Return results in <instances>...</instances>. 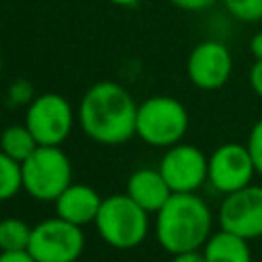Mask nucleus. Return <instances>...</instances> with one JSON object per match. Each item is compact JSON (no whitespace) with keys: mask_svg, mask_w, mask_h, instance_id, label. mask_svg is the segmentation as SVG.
<instances>
[{"mask_svg":"<svg viewBox=\"0 0 262 262\" xmlns=\"http://www.w3.org/2000/svg\"><path fill=\"white\" fill-rule=\"evenodd\" d=\"M225 10L242 23L262 20V0H221Z\"/></svg>","mask_w":262,"mask_h":262,"instance_id":"a211bd4d","label":"nucleus"},{"mask_svg":"<svg viewBox=\"0 0 262 262\" xmlns=\"http://www.w3.org/2000/svg\"><path fill=\"white\" fill-rule=\"evenodd\" d=\"M137 104L117 82L92 84L80 100L78 121L82 131L96 143L119 145L135 135Z\"/></svg>","mask_w":262,"mask_h":262,"instance_id":"f257e3e1","label":"nucleus"},{"mask_svg":"<svg viewBox=\"0 0 262 262\" xmlns=\"http://www.w3.org/2000/svg\"><path fill=\"white\" fill-rule=\"evenodd\" d=\"M84 246L82 227L55 215L33 225L27 252L35 262H78Z\"/></svg>","mask_w":262,"mask_h":262,"instance_id":"423d86ee","label":"nucleus"},{"mask_svg":"<svg viewBox=\"0 0 262 262\" xmlns=\"http://www.w3.org/2000/svg\"><path fill=\"white\" fill-rule=\"evenodd\" d=\"M33 227L18 217H6L0 221V252H25L29 250Z\"/></svg>","mask_w":262,"mask_h":262,"instance_id":"dca6fc26","label":"nucleus"},{"mask_svg":"<svg viewBox=\"0 0 262 262\" xmlns=\"http://www.w3.org/2000/svg\"><path fill=\"white\" fill-rule=\"evenodd\" d=\"M23 190L35 201H55L72 184V162L59 145H39L23 164Z\"/></svg>","mask_w":262,"mask_h":262,"instance_id":"39448f33","label":"nucleus"},{"mask_svg":"<svg viewBox=\"0 0 262 262\" xmlns=\"http://www.w3.org/2000/svg\"><path fill=\"white\" fill-rule=\"evenodd\" d=\"M201 252L205 262H252L250 242L225 229L213 231Z\"/></svg>","mask_w":262,"mask_h":262,"instance_id":"4468645a","label":"nucleus"},{"mask_svg":"<svg viewBox=\"0 0 262 262\" xmlns=\"http://www.w3.org/2000/svg\"><path fill=\"white\" fill-rule=\"evenodd\" d=\"M108 2L115 6H135L139 0H108Z\"/></svg>","mask_w":262,"mask_h":262,"instance_id":"a878e982","label":"nucleus"},{"mask_svg":"<svg viewBox=\"0 0 262 262\" xmlns=\"http://www.w3.org/2000/svg\"><path fill=\"white\" fill-rule=\"evenodd\" d=\"M158 170L172 192H196L209 176V156L196 145L176 143L168 147Z\"/></svg>","mask_w":262,"mask_h":262,"instance_id":"1a4fd4ad","label":"nucleus"},{"mask_svg":"<svg viewBox=\"0 0 262 262\" xmlns=\"http://www.w3.org/2000/svg\"><path fill=\"white\" fill-rule=\"evenodd\" d=\"M6 102L10 104V106H18V104H31L33 102V86L27 82V80H16V82H12L10 84V88H8V92H6Z\"/></svg>","mask_w":262,"mask_h":262,"instance_id":"aec40b11","label":"nucleus"},{"mask_svg":"<svg viewBox=\"0 0 262 262\" xmlns=\"http://www.w3.org/2000/svg\"><path fill=\"white\" fill-rule=\"evenodd\" d=\"M219 227L248 242L262 237V186L248 184L231 194H225L219 213Z\"/></svg>","mask_w":262,"mask_h":262,"instance_id":"6e6552de","label":"nucleus"},{"mask_svg":"<svg viewBox=\"0 0 262 262\" xmlns=\"http://www.w3.org/2000/svg\"><path fill=\"white\" fill-rule=\"evenodd\" d=\"M250 53L254 55V59H262V31H258L250 39Z\"/></svg>","mask_w":262,"mask_h":262,"instance_id":"b1692460","label":"nucleus"},{"mask_svg":"<svg viewBox=\"0 0 262 262\" xmlns=\"http://www.w3.org/2000/svg\"><path fill=\"white\" fill-rule=\"evenodd\" d=\"M102 242L115 250H131L143 244L149 231V213L143 211L127 192L102 199L94 219Z\"/></svg>","mask_w":262,"mask_h":262,"instance_id":"7ed1b4c3","label":"nucleus"},{"mask_svg":"<svg viewBox=\"0 0 262 262\" xmlns=\"http://www.w3.org/2000/svg\"><path fill=\"white\" fill-rule=\"evenodd\" d=\"M213 233V213L196 192H174L156 213V239L168 254L201 252Z\"/></svg>","mask_w":262,"mask_h":262,"instance_id":"f03ea898","label":"nucleus"},{"mask_svg":"<svg viewBox=\"0 0 262 262\" xmlns=\"http://www.w3.org/2000/svg\"><path fill=\"white\" fill-rule=\"evenodd\" d=\"M248 82H250V88L262 98V59H254L248 72Z\"/></svg>","mask_w":262,"mask_h":262,"instance_id":"4be33fe9","label":"nucleus"},{"mask_svg":"<svg viewBox=\"0 0 262 262\" xmlns=\"http://www.w3.org/2000/svg\"><path fill=\"white\" fill-rule=\"evenodd\" d=\"M254 174L256 168L246 143H221L209 156L207 182L223 196L252 184Z\"/></svg>","mask_w":262,"mask_h":262,"instance_id":"9d476101","label":"nucleus"},{"mask_svg":"<svg viewBox=\"0 0 262 262\" xmlns=\"http://www.w3.org/2000/svg\"><path fill=\"white\" fill-rule=\"evenodd\" d=\"M55 215L84 227L88 223H94L98 209L102 205V196L88 184H70L55 201Z\"/></svg>","mask_w":262,"mask_h":262,"instance_id":"f8f14e48","label":"nucleus"},{"mask_svg":"<svg viewBox=\"0 0 262 262\" xmlns=\"http://www.w3.org/2000/svg\"><path fill=\"white\" fill-rule=\"evenodd\" d=\"M233 70V57L225 43L217 39L201 41L186 59V76L199 90H219L227 84Z\"/></svg>","mask_w":262,"mask_h":262,"instance_id":"9b49d317","label":"nucleus"},{"mask_svg":"<svg viewBox=\"0 0 262 262\" xmlns=\"http://www.w3.org/2000/svg\"><path fill=\"white\" fill-rule=\"evenodd\" d=\"M74 108L66 96L45 92L33 98L27 106L25 125L39 145H61L74 127Z\"/></svg>","mask_w":262,"mask_h":262,"instance_id":"0eeeda50","label":"nucleus"},{"mask_svg":"<svg viewBox=\"0 0 262 262\" xmlns=\"http://www.w3.org/2000/svg\"><path fill=\"white\" fill-rule=\"evenodd\" d=\"M246 147L252 156V162H254V168H256V174L262 176V119H258L252 129H250V135H248V141H246Z\"/></svg>","mask_w":262,"mask_h":262,"instance_id":"6ab92c4d","label":"nucleus"},{"mask_svg":"<svg viewBox=\"0 0 262 262\" xmlns=\"http://www.w3.org/2000/svg\"><path fill=\"white\" fill-rule=\"evenodd\" d=\"M170 262H205V258H203V252H186V254L172 256Z\"/></svg>","mask_w":262,"mask_h":262,"instance_id":"393cba45","label":"nucleus"},{"mask_svg":"<svg viewBox=\"0 0 262 262\" xmlns=\"http://www.w3.org/2000/svg\"><path fill=\"white\" fill-rule=\"evenodd\" d=\"M23 190V172L20 164L0 151V203L16 196Z\"/></svg>","mask_w":262,"mask_h":262,"instance_id":"f3484780","label":"nucleus"},{"mask_svg":"<svg viewBox=\"0 0 262 262\" xmlns=\"http://www.w3.org/2000/svg\"><path fill=\"white\" fill-rule=\"evenodd\" d=\"M125 192L147 213H158L174 194L158 168H137L131 172Z\"/></svg>","mask_w":262,"mask_h":262,"instance_id":"ddd939ff","label":"nucleus"},{"mask_svg":"<svg viewBox=\"0 0 262 262\" xmlns=\"http://www.w3.org/2000/svg\"><path fill=\"white\" fill-rule=\"evenodd\" d=\"M0 262H35V260L25 250V252H0Z\"/></svg>","mask_w":262,"mask_h":262,"instance_id":"5701e85b","label":"nucleus"},{"mask_svg":"<svg viewBox=\"0 0 262 262\" xmlns=\"http://www.w3.org/2000/svg\"><path fill=\"white\" fill-rule=\"evenodd\" d=\"M37 147H39V143L35 141L33 133L29 131V127L25 123L8 125L0 135V151H4L8 158H12L18 164H23Z\"/></svg>","mask_w":262,"mask_h":262,"instance_id":"2eb2a0df","label":"nucleus"},{"mask_svg":"<svg viewBox=\"0 0 262 262\" xmlns=\"http://www.w3.org/2000/svg\"><path fill=\"white\" fill-rule=\"evenodd\" d=\"M188 111L178 98L158 94L137 104L135 135L151 147L168 149L182 141L188 131Z\"/></svg>","mask_w":262,"mask_h":262,"instance_id":"20e7f679","label":"nucleus"},{"mask_svg":"<svg viewBox=\"0 0 262 262\" xmlns=\"http://www.w3.org/2000/svg\"><path fill=\"white\" fill-rule=\"evenodd\" d=\"M0 74H2V57H0Z\"/></svg>","mask_w":262,"mask_h":262,"instance_id":"bb28decb","label":"nucleus"},{"mask_svg":"<svg viewBox=\"0 0 262 262\" xmlns=\"http://www.w3.org/2000/svg\"><path fill=\"white\" fill-rule=\"evenodd\" d=\"M170 4H174L180 10H188V12H199V10H207L211 8L215 2L219 0H168Z\"/></svg>","mask_w":262,"mask_h":262,"instance_id":"412c9836","label":"nucleus"}]
</instances>
